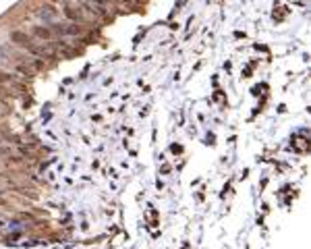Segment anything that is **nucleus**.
Instances as JSON below:
<instances>
[{
  "instance_id": "f257e3e1",
  "label": "nucleus",
  "mask_w": 311,
  "mask_h": 249,
  "mask_svg": "<svg viewBox=\"0 0 311 249\" xmlns=\"http://www.w3.org/2000/svg\"><path fill=\"white\" fill-rule=\"evenodd\" d=\"M95 2H100V4H104V2H106V0H95Z\"/></svg>"
}]
</instances>
